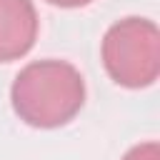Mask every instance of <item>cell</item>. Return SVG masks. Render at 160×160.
<instances>
[{
    "mask_svg": "<svg viewBox=\"0 0 160 160\" xmlns=\"http://www.w3.org/2000/svg\"><path fill=\"white\" fill-rule=\"evenodd\" d=\"M38 28L32 0H0V62L28 55L38 40Z\"/></svg>",
    "mask_w": 160,
    "mask_h": 160,
    "instance_id": "3957f363",
    "label": "cell"
},
{
    "mask_svg": "<svg viewBox=\"0 0 160 160\" xmlns=\"http://www.w3.org/2000/svg\"><path fill=\"white\" fill-rule=\"evenodd\" d=\"M45 2L58 5V8H85V5H90L92 0H45Z\"/></svg>",
    "mask_w": 160,
    "mask_h": 160,
    "instance_id": "5b68a950",
    "label": "cell"
},
{
    "mask_svg": "<svg viewBox=\"0 0 160 160\" xmlns=\"http://www.w3.org/2000/svg\"><path fill=\"white\" fill-rule=\"evenodd\" d=\"M108 75L130 90L148 88L160 75V32L148 18H122L112 22L100 45Z\"/></svg>",
    "mask_w": 160,
    "mask_h": 160,
    "instance_id": "7a4b0ae2",
    "label": "cell"
},
{
    "mask_svg": "<svg viewBox=\"0 0 160 160\" xmlns=\"http://www.w3.org/2000/svg\"><path fill=\"white\" fill-rule=\"evenodd\" d=\"M122 160H160V145L158 140H148V142H140V145H132Z\"/></svg>",
    "mask_w": 160,
    "mask_h": 160,
    "instance_id": "277c9868",
    "label": "cell"
},
{
    "mask_svg": "<svg viewBox=\"0 0 160 160\" xmlns=\"http://www.w3.org/2000/svg\"><path fill=\"white\" fill-rule=\"evenodd\" d=\"M10 102L15 115L30 128H60L85 105V80L65 60L28 62L12 80Z\"/></svg>",
    "mask_w": 160,
    "mask_h": 160,
    "instance_id": "6da1fadb",
    "label": "cell"
}]
</instances>
